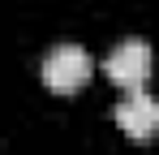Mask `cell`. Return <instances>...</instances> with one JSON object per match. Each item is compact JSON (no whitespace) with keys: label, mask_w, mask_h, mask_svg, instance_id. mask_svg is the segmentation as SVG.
<instances>
[{"label":"cell","mask_w":159,"mask_h":155,"mask_svg":"<svg viewBox=\"0 0 159 155\" xmlns=\"http://www.w3.org/2000/svg\"><path fill=\"white\" fill-rule=\"evenodd\" d=\"M90 52L82 48V43H56L48 56H43V82L52 86L56 95H69V91H78L86 86V78H90Z\"/></svg>","instance_id":"cell-1"},{"label":"cell","mask_w":159,"mask_h":155,"mask_svg":"<svg viewBox=\"0 0 159 155\" xmlns=\"http://www.w3.org/2000/svg\"><path fill=\"white\" fill-rule=\"evenodd\" d=\"M116 125L125 129L129 138H138V142L151 138V134L159 129V99H155V95H146L142 86H133L129 95L116 103Z\"/></svg>","instance_id":"cell-3"},{"label":"cell","mask_w":159,"mask_h":155,"mask_svg":"<svg viewBox=\"0 0 159 155\" xmlns=\"http://www.w3.org/2000/svg\"><path fill=\"white\" fill-rule=\"evenodd\" d=\"M151 60H155V52H151V43H146V39H120L116 48L107 52L103 73L112 78L116 86L133 91V86H142V82H146V73H151Z\"/></svg>","instance_id":"cell-2"}]
</instances>
